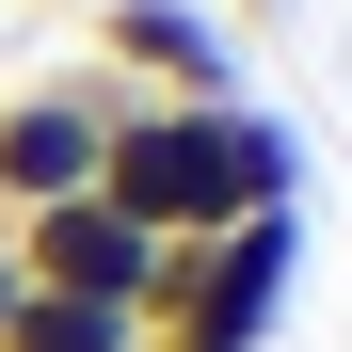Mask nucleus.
I'll use <instances>...</instances> for the list:
<instances>
[{
    "mask_svg": "<svg viewBox=\"0 0 352 352\" xmlns=\"http://www.w3.org/2000/svg\"><path fill=\"white\" fill-rule=\"evenodd\" d=\"M112 112H129V80H96V65H48V80H16V96H0V224H32V208L96 192Z\"/></svg>",
    "mask_w": 352,
    "mask_h": 352,
    "instance_id": "nucleus-4",
    "label": "nucleus"
},
{
    "mask_svg": "<svg viewBox=\"0 0 352 352\" xmlns=\"http://www.w3.org/2000/svg\"><path fill=\"white\" fill-rule=\"evenodd\" d=\"M0 256H16V288H65V305H160V241L112 192H65V208H32V224H0Z\"/></svg>",
    "mask_w": 352,
    "mask_h": 352,
    "instance_id": "nucleus-5",
    "label": "nucleus"
},
{
    "mask_svg": "<svg viewBox=\"0 0 352 352\" xmlns=\"http://www.w3.org/2000/svg\"><path fill=\"white\" fill-rule=\"evenodd\" d=\"M0 320H16V256H0Z\"/></svg>",
    "mask_w": 352,
    "mask_h": 352,
    "instance_id": "nucleus-7",
    "label": "nucleus"
},
{
    "mask_svg": "<svg viewBox=\"0 0 352 352\" xmlns=\"http://www.w3.org/2000/svg\"><path fill=\"white\" fill-rule=\"evenodd\" d=\"M256 16H272V0H256Z\"/></svg>",
    "mask_w": 352,
    "mask_h": 352,
    "instance_id": "nucleus-8",
    "label": "nucleus"
},
{
    "mask_svg": "<svg viewBox=\"0 0 352 352\" xmlns=\"http://www.w3.org/2000/svg\"><path fill=\"white\" fill-rule=\"evenodd\" d=\"M96 192L129 208L144 241H224V224H256V208H305V129L256 112V96H208V112L129 96L112 144H96Z\"/></svg>",
    "mask_w": 352,
    "mask_h": 352,
    "instance_id": "nucleus-1",
    "label": "nucleus"
},
{
    "mask_svg": "<svg viewBox=\"0 0 352 352\" xmlns=\"http://www.w3.org/2000/svg\"><path fill=\"white\" fill-rule=\"evenodd\" d=\"M80 65L96 80H129V96H176V112H208V96H256L241 65V16H208V0H80Z\"/></svg>",
    "mask_w": 352,
    "mask_h": 352,
    "instance_id": "nucleus-3",
    "label": "nucleus"
},
{
    "mask_svg": "<svg viewBox=\"0 0 352 352\" xmlns=\"http://www.w3.org/2000/svg\"><path fill=\"white\" fill-rule=\"evenodd\" d=\"M288 305H305V208H256V224H224V241H160L144 352H272Z\"/></svg>",
    "mask_w": 352,
    "mask_h": 352,
    "instance_id": "nucleus-2",
    "label": "nucleus"
},
{
    "mask_svg": "<svg viewBox=\"0 0 352 352\" xmlns=\"http://www.w3.org/2000/svg\"><path fill=\"white\" fill-rule=\"evenodd\" d=\"M0 352H144V320H129V305H65V288H16Z\"/></svg>",
    "mask_w": 352,
    "mask_h": 352,
    "instance_id": "nucleus-6",
    "label": "nucleus"
}]
</instances>
